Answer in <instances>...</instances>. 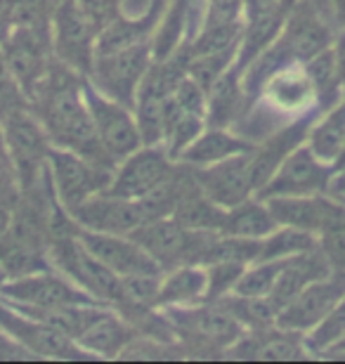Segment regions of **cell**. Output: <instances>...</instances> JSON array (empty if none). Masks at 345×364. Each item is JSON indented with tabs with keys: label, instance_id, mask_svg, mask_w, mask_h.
Listing matches in <instances>:
<instances>
[{
	"label": "cell",
	"instance_id": "ab89813d",
	"mask_svg": "<svg viewBox=\"0 0 345 364\" xmlns=\"http://www.w3.org/2000/svg\"><path fill=\"white\" fill-rule=\"evenodd\" d=\"M246 0H208V10L203 24H230V21H244Z\"/></svg>",
	"mask_w": 345,
	"mask_h": 364
},
{
	"label": "cell",
	"instance_id": "ee69618b",
	"mask_svg": "<svg viewBox=\"0 0 345 364\" xmlns=\"http://www.w3.org/2000/svg\"><path fill=\"white\" fill-rule=\"evenodd\" d=\"M334 48V55H336V64H339V76H341V83L345 88V31L331 43Z\"/></svg>",
	"mask_w": 345,
	"mask_h": 364
},
{
	"label": "cell",
	"instance_id": "8d00e7d4",
	"mask_svg": "<svg viewBox=\"0 0 345 364\" xmlns=\"http://www.w3.org/2000/svg\"><path fill=\"white\" fill-rule=\"evenodd\" d=\"M185 64H187V76L208 92L213 88V83H216L227 69H232L234 64H237V50L220 53V55L192 57V60H187Z\"/></svg>",
	"mask_w": 345,
	"mask_h": 364
},
{
	"label": "cell",
	"instance_id": "e575fe53",
	"mask_svg": "<svg viewBox=\"0 0 345 364\" xmlns=\"http://www.w3.org/2000/svg\"><path fill=\"white\" fill-rule=\"evenodd\" d=\"M345 336V296L334 305L331 312L305 333V348L310 358H324L329 348H334Z\"/></svg>",
	"mask_w": 345,
	"mask_h": 364
},
{
	"label": "cell",
	"instance_id": "f1b7e54d",
	"mask_svg": "<svg viewBox=\"0 0 345 364\" xmlns=\"http://www.w3.org/2000/svg\"><path fill=\"white\" fill-rule=\"evenodd\" d=\"M227 208L216 203L211 196L199 187V182H192L182 192L178 206L173 210V218L182 228L196 232H223Z\"/></svg>",
	"mask_w": 345,
	"mask_h": 364
},
{
	"label": "cell",
	"instance_id": "8992f818",
	"mask_svg": "<svg viewBox=\"0 0 345 364\" xmlns=\"http://www.w3.org/2000/svg\"><path fill=\"white\" fill-rule=\"evenodd\" d=\"M50 26H53V55L80 76H90L100 31L78 5V0H60Z\"/></svg>",
	"mask_w": 345,
	"mask_h": 364
},
{
	"label": "cell",
	"instance_id": "816d5d0a",
	"mask_svg": "<svg viewBox=\"0 0 345 364\" xmlns=\"http://www.w3.org/2000/svg\"><path fill=\"white\" fill-rule=\"evenodd\" d=\"M341 201H343V203H345V199H341Z\"/></svg>",
	"mask_w": 345,
	"mask_h": 364
},
{
	"label": "cell",
	"instance_id": "7dc6e473",
	"mask_svg": "<svg viewBox=\"0 0 345 364\" xmlns=\"http://www.w3.org/2000/svg\"><path fill=\"white\" fill-rule=\"evenodd\" d=\"M331 3H334L336 19H339V24L345 28V0H331Z\"/></svg>",
	"mask_w": 345,
	"mask_h": 364
},
{
	"label": "cell",
	"instance_id": "9c48e42d",
	"mask_svg": "<svg viewBox=\"0 0 345 364\" xmlns=\"http://www.w3.org/2000/svg\"><path fill=\"white\" fill-rule=\"evenodd\" d=\"M83 95L87 102V112H90L95 133L100 137V144L116 164L123 156H128L130 151L142 147V135H139L133 109L97 90L87 78L83 83Z\"/></svg>",
	"mask_w": 345,
	"mask_h": 364
},
{
	"label": "cell",
	"instance_id": "5bb4252c",
	"mask_svg": "<svg viewBox=\"0 0 345 364\" xmlns=\"http://www.w3.org/2000/svg\"><path fill=\"white\" fill-rule=\"evenodd\" d=\"M262 201L270 206L279 225L312 232L314 237L345 220V203L329 192L303 196H270Z\"/></svg>",
	"mask_w": 345,
	"mask_h": 364
},
{
	"label": "cell",
	"instance_id": "8fae6325",
	"mask_svg": "<svg viewBox=\"0 0 345 364\" xmlns=\"http://www.w3.org/2000/svg\"><path fill=\"white\" fill-rule=\"evenodd\" d=\"M175 168V159L164 144H142L128 156H123L112 173V182L105 192L123 199H142L156 189Z\"/></svg>",
	"mask_w": 345,
	"mask_h": 364
},
{
	"label": "cell",
	"instance_id": "d6a6232c",
	"mask_svg": "<svg viewBox=\"0 0 345 364\" xmlns=\"http://www.w3.org/2000/svg\"><path fill=\"white\" fill-rule=\"evenodd\" d=\"M220 303L232 312L234 319H237L244 329H260V326L277 324L279 312H282L270 296L227 294L225 298H220Z\"/></svg>",
	"mask_w": 345,
	"mask_h": 364
},
{
	"label": "cell",
	"instance_id": "ffe728a7",
	"mask_svg": "<svg viewBox=\"0 0 345 364\" xmlns=\"http://www.w3.org/2000/svg\"><path fill=\"white\" fill-rule=\"evenodd\" d=\"M260 92L270 107L289 116H303L317 107V90L303 62H291L270 71L260 83Z\"/></svg>",
	"mask_w": 345,
	"mask_h": 364
},
{
	"label": "cell",
	"instance_id": "d6986e66",
	"mask_svg": "<svg viewBox=\"0 0 345 364\" xmlns=\"http://www.w3.org/2000/svg\"><path fill=\"white\" fill-rule=\"evenodd\" d=\"M78 239L95 258L102 260L109 270L116 272L119 277L139 274V272H154V274L164 272V267L130 235H109V232H92L78 228Z\"/></svg>",
	"mask_w": 345,
	"mask_h": 364
},
{
	"label": "cell",
	"instance_id": "7a4b0ae2",
	"mask_svg": "<svg viewBox=\"0 0 345 364\" xmlns=\"http://www.w3.org/2000/svg\"><path fill=\"white\" fill-rule=\"evenodd\" d=\"M173 324L175 338L187 358H216L241 338L246 329L220 301H201L185 308H161Z\"/></svg>",
	"mask_w": 345,
	"mask_h": 364
},
{
	"label": "cell",
	"instance_id": "2e32d148",
	"mask_svg": "<svg viewBox=\"0 0 345 364\" xmlns=\"http://www.w3.org/2000/svg\"><path fill=\"white\" fill-rule=\"evenodd\" d=\"M343 296H345V270H334L331 274L307 284L289 305H284L282 312H279L277 324L300 333L312 331Z\"/></svg>",
	"mask_w": 345,
	"mask_h": 364
},
{
	"label": "cell",
	"instance_id": "7bdbcfd3",
	"mask_svg": "<svg viewBox=\"0 0 345 364\" xmlns=\"http://www.w3.org/2000/svg\"><path fill=\"white\" fill-rule=\"evenodd\" d=\"M291 3H296V0H246V5H244V21L262 17V14H270V12L279 10V7L291 5Z\"/></svg>",
	"mask_w": 345,
	"mask_h": 364
},
{
	"label": "cell",
	"instance_id": "f546056e",
	"mask_svg": "<svg viewBox=\"0 0 345 364\" xmlns=\"http://www.w3.org/2000/svg\"><path fill=\"white\" fill-rule=\"evenodd\" d=\"M279 223L275 220L272 210L258 196H248L237 206L227 208L223 235L248 237V239H265L270 232H275Z\"/></svg>",
	"mask_w": 345,
	"mask_h": 364
},
{
	"label": "cell",
	"instance_id": "484cf974",
	"mask_svg": "<svg viewBox=\"0 0 345 364\" xmlns=\"http://www.w3.org/2000/svg\"><path fill=\"white\" fill-rule=\"evenodd\" d=\"M208 274L203 265H175L161 274L159 308H185L206 301Z\"/></svg>",
	"mask_w": 345,
	"mask_h": 364
},
{
	"label": "cell",
	"instance_id": "7402d4cb",
	"mask_svg": "<svg viewBox=\"0 0 345 364\" xmlns=\"http://www.w3.org/2000/svg\"><path fill=\"white\" fill-rule=\"evenodd\" d=\"M137 336L135 326L121 317L114 308L97 317L87 329L78 336V346L83 348L92 360H119L126 346Z\"/></svg>",
	"mask_w": 345,
	"mask_h": 364
},
{
	"label": "cell",
	"instance_id": "bcb514c9",
	"mask_svg": "<svg viewBox=\"0 0 345 364\" xmlns=\"http://www.w3.org/2000/svg\"><path fill=\"white\" fill-rule=\"evenodd\" d=\"M324 358H334V360H345V336L336 343L334 348H329Z\"/></svg>",
	"mask_w": 345,
	"mask_h": 364
},
{
	"label": "cell",
	"instance_id": "30bf717a",
	"mask_svg": "<svg viewBox=\"0 0 345 364\" xmlns=\"http://www.w3.org/2000/svg\"><path fill=\"white\" fill-rule=\"evenodd\" d=\"M0 326L28 348L38 360H60V362H90L92 355H87L78 341L69 338L67 333L53 329V326L26 317L24 312L14 310L0 298Z\"/></svg>",
	"mask_w": 345,
	"mask_h": 364
},
{
	"label": "cell",
	"instance_id": "4316f807",
	"mask_svg": "<svg viewBox=\"0 0 345 364\" xmlns=\"http://www.w3.org/2000/svg\"><path fill=\"white\" fill-rule=\"evenodd\" d=\"M206 97H208L206 126L230 128V123L237 121L239 114L244 112V105L248 100V92L244 85V71L234 64L232 69H227L225 74L213 83V88L206 92Z\"/></svg>",
	"mask_w": 345,
	"mask_h": 364
},
{
	"label": "cell",
	"instance_id": "83f0119b",
	"mask_svg": "<svg viewBox=\"0 0 345 364\" xmlns=\"http://www.w3.org/2000/svg\"><path fill=\"white\" fill-rule=\"evenodd\" d=\"M305 144L317 154L322 161L336 168L339 159L345 154V95L334 107L324 109L312 121Z\"/></svg>",
	"mask_w": 345,
	"mask_h": 364
},
{
	"label": "cell",
	"instance_id": "52a82bcc",
	"mask_svg": "<svg viewBox=\"0 0 345 364\" xmlns=\"http://www.w3.org/2000/svg\"><path fill=\"white\" fill-rule=\"evenodd\" d=\"M48 173L53 180L55 194L67 210H73L90 196L105 192L112 182V168L92 164L90 159L64 147H50Z\"/></svg>",
	"mask_w": 345,
	"mask_h": 364
},
{
	"label": "cell",
	"instance_id": "e0dca14e",
	"mask_svg": "<svg viewBox=\"0 0 345 364\" xmlns=\"http://www.w3.org/2000/svg\"><path fill=\"white\" fill-rule=\"evenodd\" d=\"M251 151H241V154H234L213 166H203V168H192L194 180L223 208L237 206L255 194L251 180Z\"/></svg>",
	"mask_w": 345,
	"mask_h": 364
},
{
	"label": "cell",
	"instance_id": "4dcf8cb0",
	"mask_svg": "<svg viewBox=\"0 0 345 364\" xmlns=\"http://www.w3.org/2000/svg\"><path fill=\"white\" fill-rule=\"evenodd\" d=\"M305 64L307 74L312 78V85L317 90V107L324 112V109L334 107L339 102L345 88L341 83V76H339V64H336V55H334V48L329 46L327 50H322L319 55L310 57Z\"/></svg>",
	"mask_w": 345,
	"mask_h": 364
},
{
	"label": "cell",
	"instance_id": "b9f144b4",
	"mask_svg": "<svg viewBox=\"0 0 345 364\" xmlns=\"http://www.w3.org/2000/svg\"><path fill=\"white\" fill-rule=\"evenodd\" d=\"M38 358L0 326V362H36Z\"/></svg>",
	"mask_w": 345,
	"mask_h": 364
},
{
	"label": "cell",
	"instance_id": "836d02e7",
	"mask_svg": "<svg viewBox=\"0 0 345 364\" xmlns=\"http://www.w3.org/2000/svg\"><path fill=\"white\" fill-rule=\"evenodd\" d=\"M312 249H317V237L312 232L279 225L275 232H270L265 239H260L258 260H286Z\"/></svg>",
	"mask_w": 345,
	"mask_h": 364
},
{
	"label": "cell",
	"instance_id": "1f68e13d",
	"mask_svg": "<svg viewBox=\"0 0 345 364\" xmlns=\"http://www.w3.org/2000/svg\"><path fill=\"white\" fill-rule=\"evenodd\" d=\"M192 0H171L166 14H161L156 31L152 36V53L154 60H168L182 46V31L187 24V10Z\"/></svg>",
	"mask_w": 345,
	"mask_h": 364
},
{
	"label": "cell",
	"instance_id": "cb8c5ba5",
	"mask_svg": "<svg viewBox=\"0 0 345 364\" xmlns=\"http://www.w3.org/2000/svg\"><path fill=\"white\" fill-rule=\"evenodd\" d=\"M255 144L246 137L232 133L230 128L220 126H206L199 133V137L182 151L178 161L192 166V168H203V166H213L218 161H225L241 151H251Z\"/></svg>",
	"mask_w": 345,
	"mask_h": 364
},
{
	"label": "cell",
	"instance_id": "9a60e30c",
	"mask_svg": "<svg viewBox=\"0 0 345 364\" xmlns=\"http://www.w3.org/2000/svg\"><path fill=\"white\" fill-rule=\"evenodd\" d=\"M225 358L244 362H300L310 358V353L305 348V333L270 324L246 329Z\"/></svg>",
	"mask_w": 345,
	"mask_h": 364
},
{
	"label": "cell",
	"instance_id": "d4e9b609",
	"mask_svg": "<svg viewBox=\"0 0 345 364\" xmlns=\"http://www.w3.org/2000/svg\"><path fill=\"white\" fill-rule=\"evenodd\" d=\"M331 272L334 270L329 267L327 258L322 256L319 249H312L307 253H300V256L286 258L270 298H272V301L279 305V310H282L284 305H289L293 298L307 287V284L317 282Z\"/></svg>",
	"mask_w": 345,
	"mask_h": 364
},
{
	"label": "cell",
	"instance_id": "277c9868",
	"mask_svg": "<svg viewBox=\"0 0 345 364\" xmlns=\"http://www.w3.org/2000/svg\"><path fill=\"white\" fill-rule=\"evenodd\" d=\"M3 133L5 154L10 159L19 189L33 187L48 168V151L53 147L38 116L31 107L19 109L3 119Z\"/></svg>",
	"mask_w": 345,
	"mask_h": 364
},
{
	"label": "cell",
	"instance_id": "6da1fadb",
	"mask_svg": "<svg viewBox=\"0 0 345 364\" xmlns=\"http://www.w3.org/2000/svg\"><path fill=\"white\" fill-rule=\"evenodd\" d=\"M85 76L73 71L53 55L38 83L28 92V105L38 116L50 144L71 149L105 168H116V161L107 154L95 133L87 102L83 95Z\"/></svg>",
	"mask_w": 345,
	"mask_h": 364
},
{
	"label": "cell",
	"instance_id": "44dd1931",
	"mask_svg": "<svg viewBox=\"0 0 345 364\" xmlns=\"http://www.w3.org/2000/svg\"><path fill=\"white\" fill-rule=\"evenodd\" d=\"M317 112H322V109H317ZM317 112L312 109V112H307L303 116H296L293 123L272 133L265 142L255 144L251 151V180H253L255 192L275 176L279 166L284 164V159L307 140L312 121L317 119Z\"/></svg>",
	"mask_w": 345,
	"mask_h": 364
},
{
	"label": "cell",
	"instance_id": "f6af8a7d",
	"mask_svg": "<svg viewBox=\"0 0 345 364\" xmlns=\"http://www.w3.org/2000/svg\"><path fill=\"white\" fill-rule=\"evenodd\" d=\"M329 194L336 196V199H345V166L336 168L331 182H329Z\"/></svg>",
	"mask_w": 345,
	"mask_h": 364
},
{
	"label": "cell",
	"instance_id": "7c38bea8",
	"mask_svg": "<svg viewBox=\"0 0 345 364\" xmlns=\"http://www.w3.org/2000/svg\"><path fill=\"white\" fill-rule=\"evenodd\" d=\"M336 168L331 164L322 161L314 151L303 142L296 147L277 173L262 185L255 196L258 199H270V196H303V194H322L329 192Z\"/></svg>",
	"mask_w": 345,
	"mask_h": 364
},
{
	"label": "cell",
	"instance_id": "74e56055",
	"mask_svg": "<svg viewBox=\"0 0 345 364\" xmlns=\"http://www.w3.org/2000/svg\"><path fill=\"white\" fill-rule=\"evenodd\" d=\"M203 267H206V274H208L206 301H220V298H225L227 294H232L241 272L246 270V265H241V263H211Z\"/></svg>",
	"mask_w": 345,
	"mask_h": 364
},
{
	"label": "cell",
	"instance_id": "5b68a950",
	"mask_svg": "<svg viewBox=\"0 0 345 364\" xmlns=\"http://www.w3.org/2000/svg\"><path fill=\"white\" fill-rule=\"evenodd\" d=\"M216 232H196L187 230L175 220V218H159V220H147L137 230L130 232V237L156 260V263L168 270L175 265H201L203 249L208 239Z\"/></svg>",
	"mask_w": 345,
	"mask_h": 364
},
{
	"label": "cell",
	"instance_id": "603a6c76",
	"mask_svg": "<svg viewBox=\"0 0 345 364\" xmlns=\"http://www.w3.org/2000/svg\"><path fill=\"white\" fill-rule=\"evenodd\" d=\"M168 0H152L149 10L137 19H126V17H116L112 24H107L97 33V46H95V57L97 55H109V53H119L137 43L152 41L154 31H156L161 14L166 10Z\"/></svg>",
	"mask_w": 345,
	"mask_h": 364
},
{
	"label": "cell",
	"instance_id": "681fc988",
	"mask_svg": "<svg viewBox=\"0 0 345 364\" xmlns=\"http://www.w3.org/2000/svg\"><path fill=\"white\" fill-rule=\"evenodd\" d=\"M0 154H5V133H3V123H0Z\"/></svg>",
	"mask_w": 345,
	"mask_h": 364
},
{
	"label": "cell",
	"instance_id": "f907efd6",
	"mask_svg": "<svg viewBox=\"0 0 345 364\" xmlns=\"http://www.w3.org/2000/svg\"><path fill=\"white\" fill-rule=\"evenodd\" d=\"M7 282V272H5V267L0 265V289H3V284Z\"/></svg>",
	"mask_w": 345,
	"mask_h": 364
},
{
	"label": "cell",
	"instance_id": "d590c367",
	"mask_svg": "<svg viewBox=\"0 0 345 364\" xmlns=\"http://www.w3.org/2000/svg\"><path fill=\"white\" fill-rule=\"evenodd\" d=\"M282 267H284V260H255V263L246 265V270L241 272L232 294L270 296L277 284L279 272H282Z\"/></svg>",
	"mask_w": 345,
	"mask_h": 364
},
{
	"label": "cell",
	"instance_id": "4fadbf2b",
	"mask_svg": "<svg viewBox=\"0 0 345 364\" xmlns=\"http://www.w3.org/2000/svg\"><path fill=\"white\" fill-rule=\"evenodd\" d=\"M0 298L10 303L41 305V308H55V305H90L100 303L87 291H83L67 274L50 267L33 274L7 279L0 289ZM105 305V303H102Z\"/></svg>",
	"mask_w": 345,
	"mask_h": 364
},
{
	"label": "cell",
	"instance_id": "3957f363",
	"mask_svg": "<svg viewBox=\"0 0 345 364\" xmlns=\"http://www.w3.org/2000/svg\"><path fill=\"white\" fill-rule=\"evenodd\" d=\"M48 258L55 270L67 274L80 289L87 291L100 303L114 305L121 291V277L92 256L78 239V230L73 235L55 237L48 244Z\"/></svg>",
	"mask_w": 345,
	"mask_h": 364
},
{
	"label": "cell",
	"instance_id": "c3c4849f",
	"mask_svg": "<svg viewBox=\"0 0 345 364\" xmlns=\"http://www.w3.org/2000/svg\"><path fill=\"white\" fill-rule=\"evenodd\" d=\"M5 176L14 178V173H12V166H10V159H7V154H0V178H5Z\"/></svg>",
	"mask_w": 345,
	"mask_h": 364
},
{
	"label": "cell",
	"instance_id": "60d3db41",
	"mask_svg": "<svg viewBox=\"0 0 345 364\" xmlns=\"http://www.w3.org/2000/svg\"><path fill=\"white\" fill-rule=\"evenodd\" d=\"M78 5L83 7V12L97 26V31H102L107 24H112L116 17H121V0H78Z\"/></svg>",
	"mask_w": 345,
	"mask_h": 364
},
{
	"label": "cell",
	"instance_id": "ba28073f",
	"mask_svg": "<svg viewBox=\"0 0 345 364\" xmlns=\"http://www.w3.org/2000/svg\"><path fill=\"white\" fill-rule=\"evenodd\" d=\"M154 62L152 53V41L137 43L119 53L97 55L95 57L92 71L87 76L95 88L102 90L109 97L119 100L121 105L133 109L135 107V95L139 83H142L144 74L149 71Z\"/></svg>",
	"mask_w": 345,
	"mask_h": 364
},
{
	"label": "cell",
	"instance_id": "ac0fdd59",
	"mask_svg": "<svg viewBox=\"0 0 345 364\" xmlns=\"http://www.w3.org/2000/svg\"><path fill=\"white\" fill-rule=\"evenodd\" d=\"M78 228L109 235H130L144 223V213L137 199H123L109 192H100L69 210Z\"/></svg>",
	"mask_w": 345,
	"mask_h": 364
},
{
	"label": "cell",
	"instance_id": "f35d334b",
	"mask_svg": "<svg viewBox=\"0 0 345 364\" xmlns=\"http://www.w3.org/2000/svg\"><path fill=\"white\" fill-rule=\"evenodd\" d=\"M317 249L331 270H345V220L317 237Z\"/></svg>",
	"mask_w": 345,
	"mask_h": 364
}]
</instances>
